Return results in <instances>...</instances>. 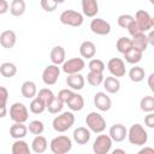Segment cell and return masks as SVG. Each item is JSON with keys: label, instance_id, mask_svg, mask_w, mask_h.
<instances>
[{"label": "cell", "instance_id": "7402d4cb", "mask_svg": "<svg viewBox=\"0 0 154 154\" xmlns=\"http://www.w3.org/2000/svg\"><path fill=\"white\" fill-rule=\"evenodd\" d=\"M47 147H48V142H47L46 137L42 135H36V137L31 142V150L36 154L45 153L47 150Z\"/></svg>", "mask_w": 154, "mask_h": 154}, {"label": "cell", "instance_id": "83f0119b", "mask_svg": "<svg viewBox=\"0 0 154 154\" xmlns=\"http://www.w3.org/2000/svg\"><path fill=\"white\" fill-rule=\"evenodd\" d=\"M11 152L12 154H30V148H29V144L20 138L13 142Z\"/></svg>", "mask_w": 154, "mask_h": 154}, {"label": "cell", "instance_id": "603a6c76", "mask_svg": "<svg viewBox=\"0 0 154 154\" xmlns=\"http://www.w3.org/2000/svg\"><path fill=\"white\" fill-rule=\"evenodd\" d=\"M22 96L25 99H34L37 95V88L36 84L32 81H25L20 87Z\"/></svg>", "mask_w": 154, "mask_h": 154}, {"label": "cell", "instance_id": "74e56055", "mask_svg": "<svg viewBox=\"0 0 154 154\" xmlns=\"http://www.w3.org/2000/svg\"><path fill=\"white\" fill-rule=\"evenodd\" d=\"M28 129L32 135H41L45 130V124L41 120H31L28 125Z\"/></svg>", "mask_w": 154, "mask_h": 154}, {"label": "cell", "instance_id": "d4e9b609", "mask_svg": "<svg viewBox=\"0 0 154 154\" xmlns=\"http://www.w3.org/2000/svg\"><path fill=\"white\" fill-rule=\"evenodd\" d=\"M131 41H132V47L135 49L141 51V52H144L147 49L148 45H149L148 37H147V35H144V32H142L140 35H136V36H132Z\"/></svg>", "mask_w": 154, "mask_h": 154}, {"label": "cell", "instance_id": "8fae6325", "mask_svg": "<svg viewBox=\"0 0 154 154\" xmlns=\"http://www.w3.org/2000/svg\"><path fill=\"white\" fill-rule=\"evenodd\" d=\"M90 30L96 35L105 36L111 32V24L102 18H94L90 22Z\"/></svg>", "mask_w": 154, "mask_h": 154}, {"label": "cell", "instance_id": "52a82bcc", "mask_svg": "<svg viewBox=\"0 0 154 154\" xmlns=\"http://www.w3.org/2000/svg\"><path fill=\"white\" fill-rule=\"evenodd\" d=\"M113 140L109 135H99L93 143V152L95 154H107L112 148Z\"/></svg>", "mask_w": 154, "mask_h": 154}, {"label": "cell", "instance_id": "ee69618b", "mask_svg": "<svg viewBox=\"0 0 154 154\" xmlns=\"http://www.w3.org/2000/svg\"><path fill=\"white\" fill-rule=\"evenodd\" d=\"M8 99V91L5 87H0V100H1V106H6Z\"/></svg>", "mask_w": 154, "mask_h": 154}, {"label": "cell", "instance_id": "5b68a950", "mask_svg": "<svg viewBox=\"0 0 154 154\" xmlns=\"http://www.w3.org/2000/svg\"><path fill=\"white\" fill-rule=\"evenodd\" d=\"M85 124H87V128L95 134H101L106 129V120L97 112H90L85 117Z\"/></svg>", "mask_w": 154, "mask_h": 154}, {"label": "cell", "instance_id": "cb8c5ba5", "mask_svg": "<svg viewBox=\"0 0 154 154\" xmlns=\"http://www.w3.org/2000/svg\"><path fill=\"white\" fill-rule=\"evenodd\" d=\"M65 49L61 46H55L51 51V61L55 65H63L65 61Z\"/></svg>", "mask_w": 154, "mask_h": 154}, {"label": "cell", "instance_id": "2e32d148", "mask_svg": "<svg viewBox=\"0 0 154 154\" xmlns=\"http://www.w3.org/2000/svg\"><path fill=\"white\" fill-rule=\"evenodd\" d=\"M66 84L70 87L72 90H82L85 84V79L81 73H73V75H67L66 78Z\"/></svg>", "mask_w": 154, "mask_h": 154}, {"label": "cell", "instance_id": "ffe728a7", "mask_svg": "<svg viewBox=\"0 0 154 154\" xmlns=\"http://www.w3.org/2000/svg\"><path fill=\"white\" fill-rule=\"evenodd\" d=\"M103 88L108 94H117L120 90V82L118 77L114 76H108L103 79Z\"/></svg>", "mask_w": 154, "mask_h": 154}, {"label": "cell", "instance_id": "11a10c76", "mask_svg": "<svg viewBox=\"0 0 154 154\" xmlns=\"http://www.w3.org/2000/svg\"><path fill=\"white\" fill-rule=\"evenodd\" d=\"M148 1H149V2H150L153 6H154V0H148Z\"/></svg>", "mask_w": 154, "mask_h": 154}, {"label": "cell", "instance_id": "4316f807", "mask_svg": "<svg viewBox=\"0 0 154 154\" xmlns=\"http://www.w3.org/2000/svg\"><path fill=\"white\" fill-rule=\"evenodd\" d=\"M26 8L25 1L24 0H12L11 5H10V12L13 17H20L24 14Z\"/></svg>", "mask_w": 154, "mask_h": 154}, {"label": "cell", "instance_id": "9a60e30c", "mask_svg": "<svg viewBox=\"0 0 154 154\" xmlns=\"http://www.w3.org/2000/svg\"><path fill=\"white\" fill-rule=\"evenodd\" d=\"M90 137H91V131L88 128L78 126L73 131V140L77 144H82V146L87 144L90 141Z\"/></svg>", "mask_w": 154, "mask_h": 154}, {"label": "cell", "instance_id": "ba28073f", "mask_svg": "<svg viewBox=\"0 0 154 154\" xmlns=\"http://www.w3.org/2000/svg\"><path fill=\"white\" fill-rule=\"evenodd\" d=\"M84 67H85V63L83 58H71L64 61L61 70L66 75H73V73H79Z\"/></svg>", "mask_w": 154, "mask_h": 154}, {"label": "cell", "instance_id": "f6af8a7d", "mask_svg": "<svg viewBox=\"0 0 154 154\" xmlns=\"http://www.w3.org/2000/svg\"><path fill=\"white\" fill-rule=\"evenodd\" d=\"M144 124H146V126H148L150 129H154V113L153 112H149L144 117Z\"/></svg>", "mask_w": 154, "mask_h": 154}, {"label": "cell", "instance_id": "c3c4849f", "mask_svg": "<svg viewBox=\"0 0 154 154\" xmlns=\"http://www.w3.org/2000/svg\"><path fill=\"white\" fill-rule=\"evenodd\" d=\"M138 154H154V148L150 147H144L138 150Z\"/></svg>", "mask_w": 154, "mask_h": 154}, {"label": "cell", "instance_id": "e575fe53", "mask_svg": "<svg viewBox=\"0 0 154 154\" xmlns=\"http://www.w3.org/2000/svg\"><path fill=\"white\" fill-rule=\"evenodd\" d=\"M64 105H65V102L57 95V96L51 101V103L47 106V109H48V112L52 113V114H58V113H60V112L63 111Z\"/></svg>", "mask_w": 154, "mask_h": 154}, {"label": "cell", "instance_id": "836d02e7", "mask_svg": "<svg viewBox=\"0 0 154 154\" xmlns=\"http://www.w3.org/2000/svg\"><path fill=\"white\" fill-rule=\"evenodd\" d=\"M29 108H30V112L31 113H34V114H41L47 108V106H46V103L38 96H35L31 100V102L29 105Z\"/></svg>", "mask_w": 154, "mask_h": 154}, {"label": "cell", "instance_id": "db71d44e", "mask_svg": "<svg viewBox=\"0 0 154 154\" xmlns=\"http://www.w3.org/2000/svg\"><path fill=\"white\" fill-rule=\"evenodd\" d=\"M152 25H153V26H154V16H153V17H152Z\"/></svg>", "mask_w": 154, "mask_h": 154}, {"label": "cell", "instance_id": "3957f363", "mask_svg": "<svg viewBox=\"0 0 154 154\" xmlns=\"http://www.w3.org/2000/svg\"><path fill=\"white\" fill-rule=\"evenodd\" d=\"M49 147H51V152L53 154H65L71 150L72 141L70 137H67L65 135H60V136L52 138Z\"/></svg>", "mask_w": 154, "mask_h": 154}, {"label": "cell", "instance_id": "277c9868", "mask_svg": "<svg viewBox=\"0 0 154 154\" xmlns=\"http://www.w3.org/2000/svg\"><path fill=\"white\" fill-rule=\"evenodd\" d=\"M59 19H60L61 24H64V25L78 28L84 22V14H82L75 10H65L60 13Z\"/></svg>", "mask_w": 154, "mask_h": 154}, {"label": "cell", "instance_id": "ac0fdd59", "mask_svg": "<svg viewBox=\"0 0 154 154\" xmlns=\"http://www.w3.org/2000/svg\"><path fill=\"white\" fill-rule=\"evenodd\" d=\"M81 5H82L83 14L87 16V17H89V18L95 17L97 14V12H99L97 0H82Z\"/></svg>", "mask_w": 154, "mask_h": 154}, {"label": "cell", "instance_id": "f5cc1de1", "mask_svg": "<svg viewBox=\"0 0 154 154\" xmlns=\"http://www.w3.org/2000/svg\"><path fill=\"white\" fill-rule=\"evenodd\" d=\"M55 1H57V2H58V4H63V2H64V1H65V0H55Z\"/></svg>", "mask_w": 154, "mask_h": 154}, {"label": "cell", "instance_id": "e0dca14e", "mask_svg": "<svg viewBox=\"0 0 154 154\" xmlns=\"http://www.w3.org/2000/svg\"><path fill=\"white\" fill-rule=\"evenodd\" d=\"M17 42V36L13 30H5L0 34V45L4 48H13Z\"/></svg>", "mask_w": 154, "mask_h": 154}, {"label": "cell", "instance_id": "d6a6232c", "mask_svg": "<svg viewBox=\"0 0 154 154\" xmlns=\"http://www.w3.org/2000/svg\"><path fill=\"white\" fill-rule=\"evenodd\" d=\"M103 72H96V71H89L87 75V82L91 87H97L101 83H103Z\"/></svg>", "mask_w": 154, "mask_h": 154}, {"label": "cell", "instance_id": "7dc6e473", "mask_svg": "<svg viewBox=\"0 0 154 154\" xmlns=\"http://www.w3.org/2000/svg\"><path fill=\"white\" fill-rule=\"evenodd\" d=\"M147 83H148V87H149V89H150V90H152V93L154 94V72H152V73L148 76Z\"/></svg>", "mask_w": 154, "mask_h": 154}, {"label": "cell", "instance_id": "60d3db41", "mask_svg": "<svg viewBox=\"0 0 154 154\" xmlns=\"http://www.w3.org/2000/svg\"><path fill=\"white\" fill-rule=\"evenodd\" d=\"M40 4L46 12H53L58 6V2L55 0H40Z\"/></svg>", "mask_w": 154, "mask_h": 154}, {"label": "cell", "instance_id": "4fadbf2b", "mask_svg": "<svg viewBox=\"0 0 154 154\" xmlns=\"http://www.w3.org/2000/svg\"><path fill=\"white\" fill-rule=\"evenodd\" d=\"M135 20L137 22V24L140 25V28L142 29V31H149L153 25H152V17L150 14L144 11V10H138L135 14Z\"/></svg>", "mask_w": 154, "mask_h": 154}, {"label": "cell", "instance_id": "9c48e42d", "mask_svg": "<svg viewBox=\"0 0 154 154\" xmlns=\"http://www.w3.org/2000/svg\"><path fill=\"white\" fill-rule=\"evenodd\" d=\"M60 76V67L59 65L51 64L47 65L42 72V81L46 85H54Z\"/></svg>", "mask_w": 154, "mask_h": 154}, {"label": "cell", "instance_id": "8d00e7d4", "mask_svg": "<svg viewBox=\"0 0 154 154\" xmlns=\"http://www.w3.org/2000/svg\"><path fill=\"white\" fill-rule=\"evenodd\" d=\"M36 96H38V97L46 103V106H48V105L51 103V101L55 97L54 93H53L51 89H48V88H42V89H40Z\"/></svg>", "mask_w": 154, "mask_h": 154}, {"label": "cell", "instance_id": "7c38bea8", "mask_svg": "<svg viewBox=\"0 0 154 154\" xmlns=\"http://www.w3.org/2000/svg\"><path fill=\"white\" fill-rule=\"evenodd\" d=\"M94 105L96 106V108L101 112H107L111 109L112 107V100L111 97L103 93V91H97L94 95Z\"/></svg>", "mask_w": 154, "mask_h": 154}, {"label": "cell", "instance_id": "681fc988", "mask_svg": "<svg viewBox=\"0 0 154 154\" xmlns=\"http://www.w3.org/2000/svg\"><path fill=\"white\" fill-rule=\"evenodd\" d=\"M147 37H148V42H149V45L154 47V30L149 31V34L147 35Z\"/></svg>", "mask_w": 154, "mask_h": 154}, {"label": "cell", "instance_id": "8992f818", "mask_svg": "<svg viewBox=\"0 0 154 154\" xmlns=\"http://www.w3.org/2000/svg\"><path fill=\"white\" fill-rule=\"evenodd\" d=\"M10 118L14 123H25L29 119V111L22 102H14L10 107Z\"/></svg>", "mask_w": 154, "mask_h": 154}, {"label": "cell", "instance_id": "ab89813d", "mask_svg": "<svg viewBox=\"0 0 154 154\" xmlns=\"http://www.w3.org/2000/svg\"><path fill=\"white\" fill-rule=\"evenodd\" d=\"M135 20V17H132L131 14H128V13H124V14H120L117 19V23L120 28L123 29H128V26L130 25V23Z\"/></svg>", "mask_w": 154, "mask_h": 154}, {"label": "cell", "instance_id": "f1b7e54d", "mask_svg": "<svg viewBox=\"0 0 154 154\" xmlns=\"http://www.w3.org/2000/svg\"><path fill=\"white\" fill-rule=\"evenodd\" d=\"M116 48H117V51L119 52V53H122V54H125L126 52H129L130 49H132L134 47H132V41H131V38H129V37H119L118 38V41H117V43H116Z\"/></svg>", "mask_w": 154, "mask_h": 154}, {"label": "cell", "instance_id": "d6986e66", "mask_svg": "<svg viewBox=\"0 0 154 154\" xmlns=\"http://www.w3.org/2000/svg\"><path fill=\"white\" fill-rule=\"evenodd\" d=\"M79 54L82 58L93 59L96 54V46L91 41H83L79 46Z\"/></svg>", "mask_w": 154, "mask_h": 154}, {"label": "cell", "instance_id": "6da1fadb", "mask_svg": "<svg viewBox=\"0 0 154 154\" xmlns=\"http://www.w3.org/2000/svg\"><path fill=\"white\" fill-rule=\"evenodd\" d=\"M128 140L134 146H144L148 141V134L141 124L136 123L128 130Z\"/></svg>", "mask_w": 154, "mask_h": 154}, {"label": "cell", "instance_id": "d590c367", "mask_svg": "<svg viewBox=\"0 0 154 154\" xmlns=\"http://www.w3.org/2000/svg\"><path fill=\"white\" fill-rule=\"evenodd\" d=\"M140 108L146 113L154 112V96H143L140 101Z\"/></svg>", "mask_w": 154, "mask_h": 154}, {"label": "cell", "instance_id": "7bdbcfd3", "mask_svg": "<svg viewBox=\"0 0 154 154\" xmlns=\"http://www.w3.org/2000/svg\"><path fill=\"white\" fill-rule=\"evenodd\" d=\"M73 94H75V91H73L72 89H61V90L58 93V96H59L65 103H67V101L73 96Z\"/></svg>", "mask_w": 154, "mask_h": 154}, {"label": "cell", "instance_id": "bcb514c9", "mask_svg": "<svg viewBox=\"0 0 154 154\" xmlns=\"http://www.w3.org/2000/svg\"><path fill=\"white\" fill-rule=\"evenodd\" d=\"M10 10V5L6 0H0V13L4 14Z\"/></svg>", "mask_w": 154, "mask_h": 154}, {"label": "cell", "instance_id": "7a4b0ae2", "mask_svg": "<svg viewBox=\"0 0 154 154\" xmlns=\"http://www.w3.org/2000/svg\"><path fill=\"white\" fill-rule=\"evenodd\" d=\"M73 124H75V114L72 112H63L58 114L52 122V126L57 132H65Z\"/></svg>", "mask_w": 154, "mask_h": 154}, {"label": "cell", "instance_id": "f35d334b", "mask_svg": "<svg viewBox=\"0 0 154 154\" xmlns=\"http://www.w3.org/2000/svg\"><path fill=\"white\" fill-rule=\"evenodd\" d=\"M88 67H89V71H96V72H103L105 69H106L103 61L100 60V59H96V58L90 59V61L88 64Z\"/></svg>", "mask_w": 154, "mask_h": 154}, {"label": "cell", "instance_id": "f907efd6", "mask_svg": "<svg viewBox=\"0 0 154 154\" xmlns=\"http://www.w3.org/2000/svg\"><path fill=\"white\" fill-rule=\"evenodd\" d=\"M6 116V106H1V113H0V118H4Z\"/></svg>", "mask_w": 154, "mask_h": 154}, {"label": "cell", "instance_id": "4dcf8cb0", "mask_svg": "<svg viewBox=\"0 0 154 154\" xmlns=\"http://www.w3.org/2000/svg\"><path fill=\"white\" fill-rule=\"evenodd\" d=\"M0 73H1V76L6 77V78H11L17 73V66L10 61L2 63L0 65Z\"/></svg>", "mask_w": 154, "mask_h": 154}, {"label": "cell", "instance_id": "5bb4252c", "mask_svg": "<svg viewBox=\"0 0 154 154\" xmlns=\"http://www.w3.org/2000/svg\"><path fill=\"white\" fill-rule=\"evenodd\" d=\"M113 142H122L128 137V130L123 124H113L109 128V134Z\"/></svg>", "mask_w": 154, "mask_h": 154}, {"label": "cell", "instance_id": "1f68e13d", "mask_svg": "<svg viewBox=\"0 0 154 154\" xmlns=\"http://www.w3.org/2000/svg\"><path fill=\"white\" fill-rule=\"evenodd\" d=\"M144 76H146V72H144L143 67L137 66V65H135L134 67H131L130 71H129V78L132 82H135V83L142 82L144 79Z\"/></svg>", "mask_w": 154, "mask_h": 154}, {"label": "cell", "instance_id": "816d5d0a", "mask_svg": "<svg viewBox=\"0 0 154 154\" xmlns=\"http://www.w3.org/2000/svg\"><path fill=\"white\" fill-rule=\"evenodd\" d=\"M116 153H123V154H125V150L124 149H114L113 150V154H116Z\"/></svg>", "mask_w": 154, "mask_h": 154}, {"label": "cell", "instance_id": "b9f144b4", "mask_svg": "<svg viewBox=\"0 0 154 154\" xmlns=\"http://www.w3.org/2000/svg\"><path fill=\"white\" fill-rule=\"evenodd\" d=\"M128 31H129V34H130L131 36H136V35H140V34L143 32L136 20H132V22L130 23V25L128 26Z\"/></svg>", "mask_w": 154, "mask_h": 154}, {"label": "cell", "instance_id": "44dd1931", "mask_svg": "<svg viewBox=\"0 0 154 154\" xmlns=\"http://www.w3.org/2000/svg\"><path fill=\"white\" fill-rule=\"evenodd\" d=\"M28 126L24 125V123H14L10 128V136L14 140H20L24 138L28 134Z\"/></svg>", "mask_w": 154, "mask_h": 154}, {"label": "cell", "instance_id": "30bf717a", "mask_svg": "<svg viewBox=\"0 0 154 154\" xmlns=\"http://www.w3.org/2000/svg\"><path fill=\"white\" fill-rule=\"evenodd\" d=\"M107 69L109 73L114 77H123L126 73L125 63L120 58H111L107 63Z\"/></svg>", "mask_w": 154, "mask_h": 154}, {"label": "cell", "instance_id": "484cf974", "mask_svg": "<svg viewBox=\"0 0 154 154\" xmlns=\"http://www.w3.org/2000/svg\"><path fill=\"white\" fill-rule=\"evenodd\" d=\"M67 107L71 109V111H75V112H78V111H82L83 107H84V99L81 94H77L75 93L73 96L67 101Z\"/></svg>", "mask_w": 154, "mask_h": 154}, {"label": "cell", "instance_id": "f546056e", "mask_svg": "<svg viewBox=\"0 0 154 154\" xmlns=\"http://www.w3.org/2000/svg\"><path fill=\"white\" fill-rule=\"evenodd\" d=\"M142 55H143V52L132 48V49H130L129 52H126L124 54V58H125V61L126 63L136 65V64H138L142 60Z\"/></svg>", "mask_w": 154, "mask_h": 154}]
</instances>
